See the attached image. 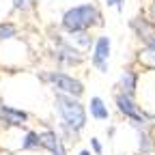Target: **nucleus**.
<instances>
[{
    "mask_svg": "<svg viewBox=\"0 0 155 155\" xmlns=\"http://www.w3.org/2000/svg\"><path fill=\"white\" fill-rule=\"evenodd\" d=\"M129 28L134 30V35L138 37L144 45H153L155 43V24L149 17H134L129 22Z\"/></svg>",
    "mask_w": 155,
    "mask_h": 155,
    "instance_id": "9",
    "label": "nucleus"
},
{
    "mask_svg": "<svg viewBox=\"0 0 155 155\" xmlns=\"http://www.w3.org/2000/svg\"><path fill=\"white\" fill-rule=\"evenodd\" d=\"M75 155H93V153H91V149H80Z\"/></svg>",
    "mask_w": 155,
    "mask_h": 155,
    "instance_id": "22",
    "label": "nucleus"
},
{
    "mask_svg": "<svg viewBox=\"0 0 155 155\" xmlns=\"http://www.w3.org/2000/svg\"><path fill=\"white\" fill-rule=\"evenodd\" d=\"M86 112L91 114L93 121H99V123L110 121V108L104 101V97H99V95H93L91 97V101L86 104Z\"/></svg>",
    "mask_w": 155,
    "mask_h": 155,
    "instance_id": "12",
    "label": "nucleus"
},
{
    "mask_svg": "<svg viewBox=\"0 0 155 155\" xmlns=\"http://www.w3.org/2000/svg\"><path fill=\"white\" fill-rule=\"evenodd\" d=\"M114 106L125 121H129V125L136 127H149L151 121H155V114H149L142 110V106H138L136 97L123 95V93H114Z\"/></svg>",
    "mask_w": 155,
    "mask_h": 155,
    "instance_id": "4",
    "label": "nucleus"
},
{
    "mask_svg": "<svg viewBox=\"0 0 155 155\" xmlns=\"http://www.w3.org/2000/svg\"><path fill=\"white\" fill-rule=\"evenodd\" d=\"M30 2H32V0H13V7H15L17 11H26V9L30 7Z\"/></svg>",
    "mask_w": 155,
    "mask_h": 155,
    "instance_id": "18",
    "label": "nucleus"
},
{
    "mask_svg": "<svg viewBox=\"0 0 155 155\" xmlns=\"http://www.w3.org/2000/svg\"><path fill=\"white\" fill-rule=\"evenodd\" d=\"M110 54H112V41H110V37H106V35L97 37L95 43H93V48H91V65L99 71V73H108Z\"/></svg>",
    "mask_w": 155,
    "mask_h": 155,
    "instance_id": "7",
    "label": "nucleus"
},
{
    "mask_svg": "<svg viewBox=\"0 0 155 155\" xmlns=\"http://www.w3.org/2000/svg\"><path fill=\"white\" fill-rule=\"evenodd\" d=\"M17 37V26L11 22H0V41H11Z\"/></svg>",
    "mask_w": 155,
    "mask_h": 155,
    "instance_id": "16",
    "label": "nucleus"
},
{
    "mask_svg": "<svg viewBox=\"0 0 155 155\" xmlns=\"http://www.w3.org/2000/svg\"><path fill=\"white\" fill-rule=\"evenodd\" d=\"M30 119H32V114L28 110L0 101V129H5V131L24 129V127H28Z\"/></svg>",
    "mask_w": 155,
    "mask_h": 155,
    "instance_id": "6",
    "label": "nucleus"
},
{
    "mask_svg": "<svg viewBox=\"0 0 155 155\" xmlns=\"http://www.w3.org/2000/svg\"><path fill=\"white\" fill-rule=\"evenodd\" d=\"M138 63H140L142 67L155 71V43H153V45H144V48L138 52Z\"/></svg>",
    "mask_w": 155,
    "mask_h": 155,
    "instance_id": "15",
    "label": "nucleus"
},
{
    "mask_svg": "<svg viewBox=\"0 0 155 155\" xmlns=\"http://www.w3.org/2000/svg\"><path fill=\"white\" fill-rule=\"evenodd\" d=\"M39 144H41V151H48L50 155H69L65 140L54 127L39 129Z\"/></svg>",
    "mask_w": 155,
    "mask_h": 155,
    "instance_id": "8",
    "label": "nucleus"
},
{
    "mask_svg": "<svg viewBox=\"0 0 155 155\" xmlns=\"http://www.w3.org/2000/svg\"><path fill=\"white\" fill-rule=\"evenodd\" d=\"M101 13L93 2H84V5H75L71 9H67L61 17V28L71 35V32H80V30H91L95 26H101Z\"/></svg>",
    "mask_w": 155,
    "mask_h": 155,
    "instance_id": "2",
    "label": "nucleus"
},
{
    "mask_svg": "<svg viewBox=\"0 0 155 155\" xmlns=\"http://www.w3.org/2000/svg\"><path fill=\"white\" fill-rule=\"evenodd\" d=\"M136 131H138V149H140V153H153L155 142H153L151 129L149 127H136Z\"/></svg>",
    "mask_w": 155,
    "mask_h": 155,
    "instance_id": "14",
    "label": "nucleus"
},
{
    "mask_svg": "<svg viewBox=\"0 0 155 155\" xmlns=\"http://www.w3.org/2000/svg\"><path fill=\"white\" fill-rule=\"evenodd\" d=\"M136 155H153V153H136Z\"/></svg>",
    "mask_w": 155,
    "mask_h": 155,
    "instance_id": "23",
    "label": "nucleus"
},
{
    "mask_svg": "<svg viewBox=\"0 0 155 155\" xmlns=\"http://www.w3.org/2000/svg\"><path fill=\"white\" fill-rule=\"evenodd\" d=\"M54 112L58 116V123L71 127L73 131L82 134L88 125V112L82 99L63 93H54Z\"/></svg>",
    "mask_w": 155,
    "mask_h": 155,
    "instance_id": "1",
    "label": "nucleus"
},
{
    "mask_svg": "<svg viewBox=\"0 0 155 155\" xmlns=\"http://www.w3.org/2000/svg\"><path fill=\"white\" fill-rule=\"evenodd\" d=\"M17 151H24V153H37V151H41V144H39V131L32 129V127L19 129Z\"/></svg>",
    "mask_w": 155,
    "mask_h": 155,
    "instance_id": "11",
    "label": "nucleus"
},
{
    "mask_svg": "<svg viewBox=\"0 0 155 155\" xmlns=\"http://www.w3.org/2000/svg\"><path fill=\"white\" fill-rule=\"evenodd\" d=\"M138 84H140V73L127 67L121 71L119 75V82H116V93H123V95H129V97H136V93H138Z\"/></svg>",
    "mask_w": 155,
    "mask_h": 155,
    "instance_id": "10",
    "label": "nucleus"
},
{
    "mask_svg": "<svg viewBox=\"0 0 155 155\" xmlns=\"http://www.w3.org/2000/svg\"><path fill=\"white\" fill-rule=\"evenodd\" d=\"M88 149H91L93 155H104V142L99 138H95V136L88 140Z\"/></svg>",
    "mask_w": 155,
    "mask_h": 155,
    "instance_id": "17",
    "label": "nucleus"
},
{
    "mask_svg": "<svg viewBox=\"0 0 155 155\" xmlns=\"http://www.w3.org/2000/svg\"><path fill=\"white\" fill-rule=\"evenodd\" d=\"M108 7H116L119 11H123V0H106Z\"/></svg>",
    "mask_w": 155,
    "mask_h": 155,
    "instance_id": "20",
    "label": "nucleus"
},
{
    "mask_svg": "<svg viewBox=\"0 0 155 155\" xmlns=\"http://www.w3.org/2000/svg\"><path fill=\"white\" fill-rule=\"evenodd\" d=\"M69 41H71L78 50L86 52V50H91V48H93L95 39L91 37V30H80V32H71V35H69Z\"/></svg>",
    "mask_w": 155,
    "mask_h": 155,
    "instance_id": "13",
    "label": "nucleus"
},
{
    "mask_svg": "<svg viewBox=\"0 0 155 155\" xmlns=\"http://www.w3.org/2000/svg\"><path fill=\"white\" fill-rule=\"evenodd\" d=\"M149 19H151V22L155 24V2L151 5V17H149Z\"/></svg>",
    "mask_w": 155,
    "mask_h": 155,
    "instance_id": "21",
    "label": "nucleus"
},
{
    "mask_svg": "<svg viewBox=\"0 0 155 155\" xmlns=\"http://www.w3.org/2000/svg\"><path fill=\"white\" fill-rule=\"evenodd\" d=\"M52 41H54V52L52 58L56 61L58 67H78L84 63V52L78 50L67 37L63 35H52Z\"/></svg>",
    "mask_w": 155,
    "mask_h": 155,
    "instance_id": "5",
    "label": "nucleus"
},
{
    "mask_svg": "<svg viewBox=\"0 0 155 155\" xmlns=\"http://www.w3.org/2000/svg\"><path fill=\"white\" fill-rule=\"evenodd\" d=\"M39 82L48 84L50 88H54V93H63V95H71L82 99L86 86L80 78H75L63 69H45V71H39Z\"/></svg>",
    "mask_w": 155,
    "mask_h": 155,
    "instance_id": "3",
    "label": "nucleus"
},
{
    "mask_svg": "<svg viewBox=\"0 0 155 155\" xmlns=\"http://www.w3.org/2000/svg\"><path fill=\"white\" fill-rule=\"evenodd\" d=\"M114 134H116V125H114V123H110V125L106 127V136H108V140H112V138H114Z\"/></svg>",
    "mask_w": 155,
    "mask_h": 155,
    "instance_id": "19",
    "label": "nucleus"
}]
</instances>
